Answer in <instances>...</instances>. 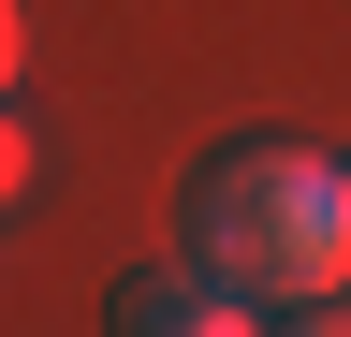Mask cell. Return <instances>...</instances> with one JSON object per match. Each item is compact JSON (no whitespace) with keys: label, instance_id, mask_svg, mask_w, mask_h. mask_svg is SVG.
Wrapping results in <instances>:
<instances>
[{"label":"cell","instance_id":"cell-1","mask_svg":"<svg viewBox=\"0 0 351 337\" xmlns=\"http://www.w3.org/2000/svg\"><path fill=\"white\" fill-rule=\"evenodd\" d=\"M191 264L249 308H322L351 293V161L307 132H249L191 176Z\"/></svg>","mask_w":351,"mask_h":337},{"label":"cell","instance_id":"cell-2","mask_svg":"<svg viewBox=\"0 0 351 337\" xmlns=\"http://www.w3.org/2000/svg\"><path fill=\"white\" fill-rule=\"evenodd\" d=\"M103 337H263V308H249V293H219V279L191 264V279H117Z\"/></svg>","mask_w":351,"mask_h":337},{"label":"cell","instance_id":"cell-3","mask_svg":"<svg viewBox=\"0 0 351 337\" xmlns=\"http://www.w3.org/2000/svg\"><path fill=\"white\" fill-rule=\"evenodd\" d=\"M263 337H351V293H322V308H263Z\"/></svg>","mask_w":351,"mask_h":337}]
</instances>
